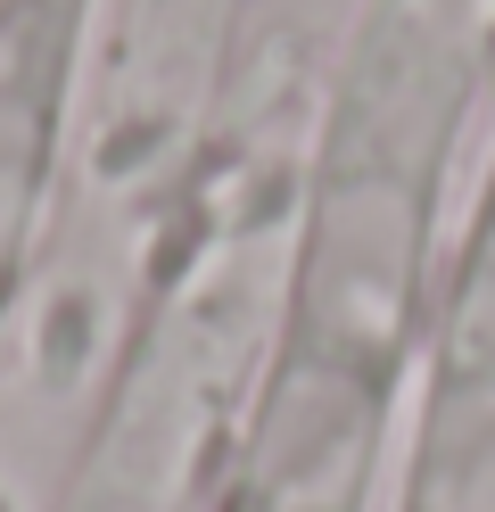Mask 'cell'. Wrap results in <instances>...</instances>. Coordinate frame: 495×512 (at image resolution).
Masks as SVG:
<instances>
[{"mask_svg": "<svg viewBox=\"0 0 495 512\" xmlns=\"http://www.w3.org/2000/svg\"><path fill=\"white\" fill-rule=\"evenodd\" d=\"M0 512H9V496H0Z\"/></svg>", "mask_w": 495, "mask_h": 512, "instance_id": "obj_1", "label": "cell"}]
</instances>
